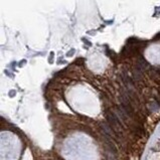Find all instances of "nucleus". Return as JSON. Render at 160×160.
Wrapping results in <instances>:
<instances>
[{
	"instance_id": "obj_1",
	"label": "nucleus",
	"mask_w": 160,
	"mask_h": 160,
	"mask_svg": "<svg viewBox=\"0 0 160 160\" xmlns=\"http://www.w3.org/2000/svg\"><path fill=\"white\" fill-rule=\"evenodd\" d=\"M73 53H75V51H70V53H69L68 55H73Z\"/></svg>"
}]
</instances>
